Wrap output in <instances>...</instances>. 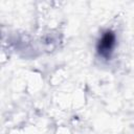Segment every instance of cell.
Instances as JSON below:
<instances>
[{
	"label": "cell",
	"instance_id": "1",
	"mask_svg": "<svg viewBox=\"0 0 134 134\" xmlns=\"http://www.w3.org/2000/svg\"><path fill=\"white\" fill-rule=\"evenodd\" d=\"M114 41H115V37H114L113 32H111V31L105 32L98 42V46H97L98 52L106 58L109 57L110 52L112 51V48L114 46Z\"/></svg>",
	"mask_w": 134,
	"mask_h": 134
}]
</instances>
